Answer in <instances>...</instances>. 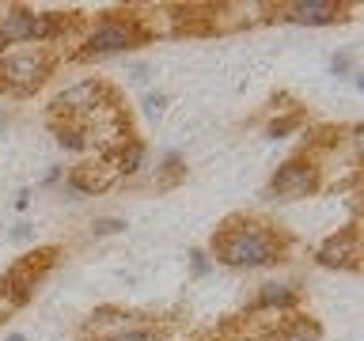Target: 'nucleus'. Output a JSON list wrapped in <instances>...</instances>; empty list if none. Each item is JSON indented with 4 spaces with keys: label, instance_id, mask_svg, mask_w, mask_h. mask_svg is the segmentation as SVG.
Masks as SVG:
<instances>
[{
    "label": "nucleus",
    "instance_id": "1",
    "mask_svg": "<svg viewBox=\"0 0 364 341\" xmlns=\"http://www.w3.org/2000/svg\"><path fill=\"white\" fill-rule=\"evenodd\" d=\"M216 258L224 261V266H235V269H255V266H269V261H277V235L266 232L262 224H235V227H224L220 235H216Z\"/></svg>",
    "mask_w": 364,
    "mask_h": 341
},
{
    "label": "nucleus",
    "instance_id": "2",
    "mask_svg": "<svg viewBox=\"0 0 364 341\" xmlns=\"http://www.w3.org/2000/svg\"><path fill=\"white\" fill-rule=\"evenodd\" d=\"M46 72H50V57L46 53H38V50L11 53L0 61V91H8V95H31L46 80Z\"/></svg>",
    "mask_w": 364,
    "mask_h": 341
},
{
    "label": "nucleus",
    "instance_id": "3",
    "mask_svg": "<svg viewBox=\"0 0 364 341\" xmlns=\"http://www.w3.org/2000/svg\"><path fill=\"white\" fill-rule=\"evenodd\" d=\"M144 38V31L133 19H102L95 31L87 34V53H118L129 50Z\"/></svg>",
    "mask_w": 364,
    "mask_h": 341
},
{
    "label": "nucleus",
    "instance_id": "4",
    "mask_svg": "<svg viewBox=\"0 0 364 341\" xmlns=\"http://www.w3.org/2000/svg\"><path fill=\"white\" fill-rule=\"evenodd\" d=\"M315 167L307 163V159H292V163H284L277 175L269 182V197H281V201H296V197H307V193L315 190Z\"/></svg>",
    "mask_w": 364,
    "mask_h": 341
},
{
    "label": "nucleus",
    "instance_id": "5",
    "mask_svg": "<svg viewBox=\"0 0 364 341\" xmlns=\"http://www.w3.org/2000/svg\"><path fill=\"white\" fill-rule=\"evenodd\" d=\"M318 261H323V266L357 269V261H360V232H357V227H349V232H338L323 250H318Z\"/></svg>",
    "mask_w": 364,
    "mask_h": 341
},
{
    "label": "nucleus",
    "instance_id": "6",
    "mask_svg": "<svg viewBox=\"0 0 364 341\" xmlns=\"http://www.w3.org/2000/svg\"><path fill=\"white\" fill-rule=\"evenodd\" d=\"M114 178H118L114 163H110V159H99V163H84V167H76L73 175H68V186H73L76 193H102Z\"/></svg>",
    "mask_w": 364,
    "mask_h": 341
},
{
    "label": "nucleus",
    "instance_id": "7",
    "mask_svg": "<svg viewBox=\"0 0 364 341\" xmlns=\"http://www.w3.org/2000/svg\"><path fill=\"white\" fill-rule=\"evenodd\" d=\"M338 16L341 4H334V0H296V4H289V19L307 23V27H323V23H334Z\"/></svg>",
    "mask_w": 364,
    "mask_h": 341
},
{
    "label": "nucleus",
    "instance_id": "8",
    "mask_svg": "<svg viewBox=\"0 0 364 341\" xmlns=\"http://www.w3.org/2000/svg\"><path fill=\"white\" fill-rule=\"evenodd\" d=\"M281 341H318V326L311 318H289L281 326Z\"/></svg>",
    "mask_w": 364,
    "mask_h": 341
},
{
    "label": "nucleus",
    "instance_id": "9",
    "mask_svg": "<svg viewBox=\"0 0 364 341\" xmlns=\"http://www.w3.org/2000/svg\"><path fill=\"white\" fill-rule=\"evenodd\" d=\"M292 300H296V292L284 288V284H266L258 292V307H289Z\"/></svg>",
    "mask_w": 364,
    "mask_h": 341
},
{
    "label": "nucleus",
    "instance_id": "10",
    "mask_svg": "<svg viewBox=\"0 0 364 341\" xmlns=\"http://www.w3.org/2000/svg\"><path fill=\"white\" fill-rule=\"evenodd\" d=\"M164 102H167V95H159V91L156 95H144V110L152 114V118H159V114H164Z\"/></svg>",
    "mask_w": 364,
    "mask_h": 341
},
{
    "label": "nucleus",
    "instance_id": "11",
    "mask_svg": "<svg viewBox=\"0 0 364 341\" xmlns=\"http://www.w3.org/2000/svg\"><path fill=\"white\" fill-rule=\"evenodd\" d=\"M122 220H95V235H114V232H122Z\"/></svg>",
    "mask_w": 364,
    "mask_h": 341
},
{
    "label": "nucleus",
    "instance_id": "12",
    "mask_svg": "<svg viewBox=\"0 0 364 341\" xmlns=\"http://www.w3.org/2000/svg\"><path fill=\"white\" fill-rule=\"evenodd\" d=\"M129 76L133 80H148V65H129Z\"/></svg>",
    "mask_w": 364,
    "mask_h": 341
},
{
    "label": "nucleus",
    "instance_id": "13",
    "mask_svg": "<svg viewBox=\"0 0 364 341\" xmlns=\"http://www.w3.org/2000/svg\"><path fill=\"white\" fill-rule=\"evenodd\" d=\"M11 239H31V224H19L16 232H11Z\"/></svg>",
    "mask_w": 364,
    "mask_h": 341
},
{
    "label": "nucleus",
    "instance_id": "14",
    "mask_svg": "<svg viewBox=\"0 0 364 341\" xmlns=\"http://www.w3.org/2000/svg\"><path fill=\"white\" fill-rule=\"evenodd\" d=\"M8 341H27V337H23V334H8Z\"/></svg>",
    "mask_w": 364,
    "mask_h": 341
},
{
    "label": "nucleus",
    "instance_id": "15",
    "mask_svg": "<svg viewBox=\"0 0 364 341\" xmlns=\"http://www.w3.org/2000/svg\"><path fill=\"white\" fill-rule=\"evenodd\" d=\"M4 45H8V42H4V38H0V50H4Z\"/></svg>",
    "mask_w": 364,
    "mask_h": 341
}]
</instances>
